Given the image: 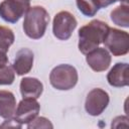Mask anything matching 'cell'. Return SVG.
<instances>
[{"mask_svg":"<svg viewBox=\"0 0 129 129\" xmlns=\"http://www.w3.org/2000/svg\"><path fill=\"white\" fill-rule=\"evenodd\" d=\"M110 27L101 20L95 19L79 29V44L80 51L87 54L91 50L97 48L104 42Z\"/></svg>","mask_w":129,"mask_h":129,"instance_id":"1","label":"cell"},{"mask_svg":"<svg viewBox=\"0 0 129 129\" xmlns=\"http://www.w3.org/2000/svg\"><path fill=\"white\" fill-rule=\"evenodd\" d=\"M49 22L48 12L42 6L29 7L24 16V33L32 39H39L44 35Z\"/></svg>","mask_w":129,"mask_h":129,"instance_id":"2","label":"cell"},{"mask_svg":"<svg viewBox=\"0 0 129 129\" xmlns=\"http://www.w3.org/2000/svg\"><path fill=\"white\" fill-rule=\"evenodd\" d=\"M78 72L71 64H58L53 68L49 74V82L51 86L59 91H68L73 89L78 83Z\"/></svg>","mask_w":129,"mask_h":129,"instance_id":"3","label":"cell"},{"mask_svg":"<svg viewBox=\"0 0 129 129\" xmlns=\"http://www.w3.org/2000/svg\"><path fill=\"white\" fill-rule=\"evenodd\" d=\"M77 19L69 11H59L55 14L52 22L53 35L60 39L67 40L71 37L72 33L77 27Z\"/></svg>","mask_w":129,"mask_h":129,"instance_id":"4","label":"cell"},{"mask_svg":"<svg viewBox=\"0 0 129 129\" xmlns=\"http://www.w3.org/2000/svg\"><path fill=\"white\" fill-rule=\"evenodd\" d=\"M103 43L113 55H124L129 51V34L117 28H110Z\"/></svg>","mask_w":129,"mask_h":129,"instance_id":"5","label":"cell"},{"mask_svg":"<svg viewBox=\"0 0 129 129\" xmlns=\"http://www.w3.org/2000/svg\"><path fill=\"white\" fill-rule=\"evenodd\" d=\"M27 0H3L0 3V17L9 23L17 22L29 9Z\"/></svg>","mask_w":129,"mask_h":129,"instance_id":"6","label":"cell"},{"mask_svg":"<svg viewBox=\"0 0 129 129\" xmlns=\"http://www.w3.org/2000/svg\"><path fill=\"white\" fill-rule=\"evenodd\" d=\"M109 95L106 91L96 88L89 92L85 102V109L91 116H99L109 105Z\"/></svg>","mask_w":129,"mask_h":129,"instance_id":"7","label":"cell"},{"mask_svg":"<svg viewBox=\"0 0 129 129\" xmlns=\"http://www.w3.org/2000/svg\"><path fill=\"white\" fill-rule=\"evenodd\" d=\"M39 110L40 105L36 101V99L23 98L17 105V108L15 109L13 119L20 125L28 124L35 117H37Z\"/></svg>","mask_w":129,"mask_h":129,"instance_id":"8","label":"cell"},{"mask_svg":"<svg viewBox=\"0 0 129 129\" xmlns=\"http://www.w3.org/2000/svg\"><path fill=\"white\" fill-rule=\"evenodd\" d=\"M111 55L104 47H97L87 53L86 61L89 67L95 72L106 71L111 63Z\"/></svg>","mask_w":129,"mask_h":129,"instance_id":"9","label":"cell"},{"mask_svg":"<svg viewBox=\"0 0 129 129\" xmlns=\"http://www.w3.org/2000/svg\"><path fill=\"white\" fill-rule=\"evenodd\" d=\"M33 66V52L29 48H21L16 52L13 70L18 76H23L28 74Z\"/></svg>","mask_w":129,"mask_h":129,"instance_id":"10","label":"cell"},{"mask_svg":"<svg viewBox=\"0 0 129 129\" xmlns=\"http://www.w3.org/2000/svg\"><path fill=\"white\" fill-rule=\"evenodd\" d=\"M107 81L110 86L116 88L128 86V63L117 62L108 73Z\"/></svg>","mask_w":129,"mask_h":129,"instance_id":"11","label":"cell"},{"mask_svg":"<svg viewBox=\"0 0 129 129\" xmlns=\"http://www.w3.org/2000/svg\"><path fill=\"white\" fill-rule=\"evenodd\" d=\"M43 91L42 83L36 78L26 77L20 82V93L23 98L37 99L40 97Z\"/></svg>","mask_w":129,"mask_h":129,"instance_id":"12","label":"cell"},{"mask_svg":"<svg viewBox=\"0 0 129 129\" xmlns=\"http://www.w3.org/2000/svg\"><path fill=\"white\" fill-rule=\"evenodd\" d=\"M15 36L9 27L0 25V68L8 63L7 52L10 45L14 42Z\"/></svg>","mask_w":129,"mask_h":129,"instance_id":"13","label":"cell"},{"mask_svg":"<svg viewBox=\"0 0 129 129\" xmlns=\"http://www.w3.org/2000/svg\"><path fill=\"white\" fill-rule=\"evenodd\" d=\"M16 109V99L10 91L0 90V117L10 119Z\"/></svg>","mask_w":129,"mask_h":129,"instance_id":"14","label":"cell"},{"mask_svg":"<svg viewBox=\"0 0 129 129\" xmlns=\"http://www.w3.org/2000/svg\"><path fill=\"white\" fill-rule=\"evenodd\" d=\"M128 15H129V6H128V4H121V5L117 6L115 9L112 10L111 20L119 26L128 27L129 26Z\"/></svg>","mask_w":129,"mask_h":129,"instance_id":"15","label":"cell"},{"mask_svg":"<svg viewBox=\"0 0 129 129\" xmlns=\"http://www.w3.org/2000/svg\"><path fill=\"white\" fill-rule=\"evenodd\" d=\"M78 9L86 16H94L100 9L98 0H76Z\"/></svg>","mask_w":129,"mask_h":129,"instance_id":"16","label":"cell"},{"mask_svg":"<svg viewBox=\"0 0 129 129\" xmlns=\"http://www.w3.org/2000/svg\"><path fill=\"white\" fill-rule=\"evenodd\" d=\"M15 79V72L13 68L8 64L0 68V85H11Z\"/></svg>","mask_w":129,"mask_h":129,"instance_id":"17","label":"cell"},{"mask_svg":"<svg viewBox=\"0 0 129 129\" xmlns=\"http://www.w3.org/2000/svg\"><path fill=\"white\" fill-rule=\"evenodd\" d=\"M28 129H34V128H53V125L51 122L45 118V117H35L31 122L27 124Z\"/></svg>","mask_w":129,"mask_h":129,"instance_id":"18","label":"cell"},{"mask_svg":"<svg viewBox=\"0 0 129 129\" xmlns=\"http://www.w3.org/2000/svg\"><path fill=\"white\" fill-rule=\"evenodd\" d=\"M116 1H121V2H123L122 4H127V0H98L100 8L101 7H107V6L115 3Z\"/></svg>","mask_w":129,"mask_h":129,"instance_id":"19","label":"cell"},{"mask_svg":"<svg viewBox=\"0 0 129 129\" xmlns=\"http://www.w3.org/2000/svg\"><path fill=\"white\" fill-rule=\"evenodd\" d=\"M27 1H29V0H27Z\"/></svg>","mask_w":129,"mask_h":129,"instance_id":"20","label":"cell"}]
</instances>
